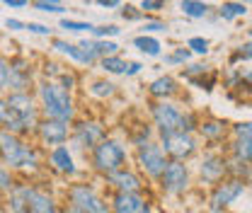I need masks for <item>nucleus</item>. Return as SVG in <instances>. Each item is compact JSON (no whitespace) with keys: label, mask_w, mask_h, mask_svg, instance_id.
I'll return each instance as SVG.
<instances>
[{"label":"nucleus","mask_w":252,"mask_h":213,"mask_svg":"<svg viewBox=\"0 0 252 213\" xmlns=\"http://www.w3.org/2000/svg\"><path fill=\"white\" fill-rule=\"evenodd\" d=\"M148 119L158 136L175 133V131L196 133L201 114L191 107H182L180 102H148Z\"/></svg>","instance_id":"2"},{"label":"nucleus","mask_w":252,"mask_h":213,"mask_svg":"<svg viewBox=\"0 0 252 213\" xmlns=\"http://www.w3.org/2000/svg\"><path fill=\"white\" fill-rule=\"evenodd\" d=\"M56 83L61 85L63 90H68V92H73V94H75V90L80 88V75H78L73 68H65V70H63V75L56 80Z\"/></svg>","instance_id":"42"},{"label":"nucleus","mask_w":252,"mask_h":213,"mask_svg":"<svg viewBox=\"0 0 252 213\" xmlns=\"http://www.w3.org/2000/svg\"><path fill=\"white\" fill-rule=\"evenodd\" d=\"M180 10H182V15L189 17V20H204V17L211 15L214 7H211L206 0H180Z\"/></svg>","instance_id":"28"},{"label":"nucleus","mask_w":252,"mask_h":213,"mask_svg":"<svg viewBox=\"0 0 252 213\" xmlns=\"http://www.w3.org/2000/svg\"><path fill=\"white\" fill-rule=\"evenodd\" d=\"M248 61H252V39L243 41L240 46L233 49V54H230V59H228V65L238 68L240 63H248Z\"/></svg>","instance_id":"36"},{"label":"nucleus","mask_w":252,"mask_h":213,"mask_svg":"<svg viewBox=\"0 0 252 213\" xmlns=\"http://www.w3.org/2000/svg\"><path fill=\"white\" fill-rule=\"evenodd\" d=\"M245 191H248V184L243 182V180L225 177L223 182L211 186L209 199H206V209H209V213H225L238 199L245 196Z\"/></svg>","instance_id":"14"},{"label":"nucleus","mask_w":252,"mask_h":213,"mask_svg":"<svg viewBox=\"0 0 252 213\" xmlns=\"http://www.w3.org/2000/svg\"><path fill=\"white\" fill-rule=\"evenodd\" d=\"M122 34V27L119 25H114V22H104V25H94V30H93V39H117Z\"/></svg>","instance_id":"41"},{"label":"nucleus","mask_w":252,"mask_h":213,"mask_svg":"<svg viewBox=\"0 0 252 213\" xmlns=\"http://www.w3.org/2000/svg\"><path fill=\"white\" fill-rule=\"evenodd\" d=\"M5 99L10 107V119L2 131H10L22 138H32L36 123L41 122V112H39L34 92H5Z\"/></svg>","instance_id":"5"},{"label":"nucleus","mask_w":252,"mask_h":213,"mask_svg":"<svg viewBox=\"0 0 252 213\" xmlns=\"http://www.w3.org/2000/svg\"><path fill=\"white\" fill-rule=\"evenodd\" d=\"M5 30H10V31H27V22H25V20H17V17H7V20H5Z\"/></svg>","instance_id":"48"},{"label":"nucleus","mask_w":252,"mask_h":213,"mask_svg":"<svg viewBox=\"0 0 252 213\" xmlns=\"http://www.w3.org/2000/svg\"><path fill=\"white\" fill-rule=\"evenodd\" d=\"M7 119H10V107H7V99H5V94H0V128H5Z\"/></svg>","instance_id":"50"},{"label":"nucleus","mask_w":252,"mask_h":213,"mask_svg":"<svg viewBox=\"0 0 252 213\" xmlns=\"http://www.w3.org/2000/svg\"><path fill=\"white\" fill-rule=\"evenodd\" d=\"M228 177H235V180H243L245 184H252V165L228 157Z\"/></svg>","instance_id":"33"},{"label":"nucleus","mask_w":252,"mask_h":213,"mask_svg":"<svg viewBox=\"0 0 252 213\" xmlns=\"http://www.w3.org/2000/svg\"><path fill=\"white\" fill-rule=\"evenodd\" d=\"M102 184L107 186V191L109 194H143V191H151V184L148 180L133 167V165H126L122 170H117V172H112V175H107Z\"/></svg>","instance_id":"16"},{"label":"nucleus","mask_w":252,"mask_h":213,"mask_svg":"<svg viewBox=\"0 0 252 213\" xmlns=\"http://www.w3.org/2000/svg\"><path fill=\"white\" fill-rule=\"evenodd\" d=\"M160 31H167V22H162V20H158V17H146L143 20V25H141V34H151V36H156Z\"/></svg>","instance_id":"43"},{"label":"nucleus","mask_w":252,"mask_h":213,"mask_svg":"<svg viewBox=\"0 0 252 213\" xmlns=\"http://www.w3.org/2000/svg\"><path fill=\"white\" fill-rule=\"evenodd\" d=\"M185 46H187L194 56H201V59L211 54V41H209L206 36H189Z\"/></svg>","instance_id":"39"},{"label":"nucleus","mask_w":252,"mask_h":213,"mask_svg":"<svg viewBox=\"0 0 252 213\" xmlns=\"http://www.w3.org/2000/svg\"><path fill=\"white\" fill-rule=\"evenodd\" d=\"M223 151L228 152V157L240 160L252 165V126L250 122H238L230 126V138L225 143Z\"/></svg>","instance_id":"20"},{"label":"nucleus","mask_w":252,"mask_h":213,"mask_svg":"<svg viewBox=\"0 0 252 213\" xmlns=\"http://www.w3.org/2000/svg\"><path fill=\"white\" fill-rule=\"evenodd\" d=\"M122 138L128 143V148L133 151V148H141V146L156 141L158 133H156V128H153V123H151V119L143 117L138 122H131L128 126H124V136Z\"/></svg>","instance_id":"23"},{"label":"nucleus","mask_w":252,"mask_h":213,"mask_svg":"<svg viewBox=\"0 0 252 213\" xmlns=\"http://www.w3.org/2000/svg\"><path fill=\"white\" fill-rule=\"evenodd\" d=\"M2 5H7V7H12V10H22V7L30 5V0H2Z\"/></svg>","instance_id":"52"},{"label":"nucleus","mask_w":252,"mask_h":213,"mask_svg":"<svg viewBox=\"0 0 252 213\" xmlns=\"http://www.w3.org/2000/svg\"><path fill=\"white\" fill-rule=\"evenodd\" d=\"M248 39H252V27H250V30H248Z\"/></svg>","instance_id":"56"},{"label":"nucleus","mask_w":252,"mask_h":213,"mask_svg":"<svg viewBox=\"0 0 252 213\" xmlns=\"http://www.w3.org/2000/svg\"><path fill=\"white\" fill-rule=\"evenodd\" d=\"M30 2H44V5H63V0H30Z\"/></svg>","instance_id":"54"},{"label":"nucleus","mask_w":252,"mask_h":213,"mask_svg":"<svg viewBox=\"0 0 252 213\" xmlns=\"http://www.w3.org/2000/svg\"><path fill=\"white\" fill-rule=\"evenodd\" d=\"M243 83H248L252 88V68H248V70H243Z\"/></svg>","instance_id":"53"},{"label":"nucleus","mask_w":252,"mask_h":213,"mask_svg":"<svg viewBox=\"0 0 252 213\" xmlns=\"http://www.w3.org/2000/svg\"><path fill=\"white\" fill-rule=\"evenodd\" d=\"M158 143L165 151L167 160H175V162H191V160H196V155L204 148L199 136L187 133V131H175V133L158 136Z\"/></svg>","instance_id":"11"},{"label":"nucleus","mask_w":252,"mask_h":213,"mask_svg":"<svg viewBox=\"0 0 252 213\" xmlns=\"http://www.w3.org/2000/svg\"><path fill=\"white\" fill-rule=\"evenodd\" d=\"M248 12H250V10H248L245 2H240V0H228V2H220V7L216 10V17L223 20V22H233V20L245 17Z\"/></svg>","instance_id":"27"},{"label":"nucleus","mask_w":252,"mask_h":213,"mask_svg":"<svg viewBox=\"0 0 252 213\" xmlns=\"http://www.w3.org/2000/svg\"><path fill=\"white\" fill-rule=\"evenodd\" d=\"M240 2H245V5H250V2H252V0H240Z\"/></svg>","instance_id":"57"},{"label":"nucleus","mask_w":252,"mask_h":213,"mask_svg":"<svg viewBox=\"0 0 252 213\" xmlns=\"http://www.w3.org/2000/svg\"><path fill=\"white\" fill-rule=\"evenodd\" d=\"M93 2L99 5V7H104V10H117V7L124 5V0H93Z\"/></svg>","instance_id":"51"},{"label":"nucleus","mask_w":252,"mask_h":213,"mask_svg":"<svg viewBox=\"0 0 252 213\" xmlns=\"http://www.w3.org/2000/svg\"><path fill=\"white\" fill-rule=\"evenodd\" d=\"M61 201L65 209H75L80 213H109V199L102 194L94 180L83 177L63 186Z\"/></svg>","instance_id":"6"},{"label":"nucleus","mask_w":252,"mask_h":213,"mask_svg":"<svg viewBox=\"0 0 252 213\" xmlns=\"http://www.w3.org/2000/svg\"><path fill=\"white\" fill-rule=\"evenodd\" d=\"M196 136L201 141L204 148H225L228 138H230V123L219 117H204L196 128Z\"/></svg>","instance_id":"21"},{"label":"nucleus","mask_w":252,"mask_h":213,"mask_svg":"<svg viewBox=\"0 0 252 213\" xmlns=\"http://www.w3.org/2000/svg\"><path fill=\"white\" fill-rule=\"evenodd\" d=\"M220 2H228V0H220Z\"/></svg>","instance_id":"59"},{"label":"nucleus","mask_w":252,"mask_h":213,"mask_svg":"<svg viewBox=\"0 0 252 213\" xmlns=\"http://www.w3.org/2000/svg\"><path fill=\"white\" fill-rule=\"evenodd\" d=\"M228 177V152L223 148H204L196 155L194 182L199 186H216Z\"/></svg>","instance_id":"8"},{"label":"nucleus","mask_w":252,"mask_h":213,"mask_svg":"<svg viewBox=\"0 0 252 213\" xmlns=\"http://www.w3.org/2000/svg\"><path fill=\"white\" fill-rule=\"evenodd\" d=\"M250 126H252V119H250Z\"/></svg>","instance_id":"60"},{"label":"nucleus","mask_w":252,"mask_h":213,"mask_svg":"<svg viewBox=\"0 0 252 213\" xmlns=\"http://www.w3.org/2000/svg\"><path fill=\"white\" fill-rule=\"evenodd\" d=\"M34 97L39 104V112L44 119H56V122L73 123L78 114V102L73 97V92L63 90L59 83L51 80H36L34 85Z\"/></svg>","instance_id":"3"},{"label":"nucleus","mask_w":252,"mask_h":213,"mask_svg":"<svg viewBox=\"0 0 252 213\" xmlns=\"http://www.w3.org/2000/svg\"><path fill=\"white\" fill-rule=\"evenodd\" d=\"M85 90L88 94L97 99V102H109V99H114L122 88L112 80V78H107V75H102V78H93V80H88V85H85Z\"/></svg>","instance_id":"24"},{"label":"nucleus","mask_w":252,"mask_h":213,"mask_svg":"<svg viewBox=\"0 0 252 213\" xmlns=\"http://www.w3.org/2000/svg\"><path fill=\"white\" fill-rule=\"evenodd\" d=\"M138 7L146 12V15H153V12H162L165 10V0H141Z\"/></svg>","instance_id":"45"},{"label":"nucleus","mask_w":252,"mask_h":213,"mask_svg":"<svg viewBox=\"0 0 252 213\" xmlns=\"http://www.w3.org/2000/svg\"><path fill=\"white\" fill-rule=\"evenodd\" d=\"M65 213H80V211H75V209H65Z\"/></svg>","instance_id":"55"},{"label":"nucleus","mask_w":252,"mask_h":213,"mask_svg":"<svg viewBox=\"0 0 252 213\" xmlns=\"http://www.w3.org/2000/svg\"><path fill=\"white\" fill-rule=\"evenodd\" d=\"M141 73H143V63L141 61H128L124 78H136V75H141Z\"/></svg>","instance_id":"49"},{"label":"nucleus","mask_w":252,"mask_h":213,"mask_svg":"<svg viewBox=\"0 0 252 213\" xmlns=\"http://www.w3.org/2000/svg\"><path fill=\"white\" fill-rule=\"evenodd\" d=\"M167 155L165 151L160 148V143L156 141H151V143H146V146H141V148H133L131 151V165L148 180V184H156L160 180V175L165 172V167H167Z\"/></svg>","instance_id":"10"},{"label":"nucleus","mask_w":252,"mask_h":213,"mask_svg":"<svg viewBox=\"0 0 252 213\" xmlns=\"http://www.w3.org/2000/svg\"><path fill=\"white\" fill-rule=\"evenodd\" d=\"M214 65L206 61H189L182 70H180V80H191V78H199V75H206L211 73Z\"/></svg>","instance_id":"34"},{"label":"nucleus","mask_w":252,"mask_h":213,"mask_svg":"<svg viewBox=\"0 0 252 213\" xmlns=\"http://www.w3.org/2000/svg\"><path fill=\"white\" fill-rule=\"evenodd\" d=\"M5 209H7V213H27V199L22 191V182L5 196Z\"/></svg>","instance_id":"30"},{"label":"nucleus","mask_w":252,"mask_h":213,"mask_svg":"<svg viewBox=\"0 0 252 213\" xmlns=\"http://www.w3.org/2000/svg\"><path fill=\"white\" fill-rule=\"evenodd\" d=\"M44 167H46V170H51L56 177H61V180H65V182H75V180L88 177V172L80 167L78 155L73 152L70 146H59V148L46 151Z\"/></svg>","instance_id":"12"},{"label":"nucleus","mask_w":252,"mask_h":213,"mask_svg":"<svg viewBox=\"0 0 252 213\" xmlns=\"http://www.w3.org/2000/svg\"><path fill=\"white\" fill-rule=\"evenodd\" d=\"M117 15H119L124 22H143V20H146V12H143L138 5H128V2L117 10Z\"/></svg>","instance_id":"40"},{"label":"nucleus","mask_w":252,"mask_h":213,"mask_svg":"<svg viewBox=\"0 0 252 213\" xmlns=\"http://www.w3.org/2000/svg\"><path fill=\"white\" fill-rule=\"evenodd\" d=\"M126 65H128V59L124 54H117V56H107V59H99L94 68H99L107 78H124Z\"/></svg>","instance_id":"26"},{"label":"nucleus","mask_w":252,"mask_h":213,"mask_svg":"<svg viewBox=\"0 0 252 213\" xmlns=\"http://www.w3.org/2000/svg\"><path fill=\"white\" fill-rule=\"evenodd\" d=\"M44 157L46 151L34 138H22L0 128V162L15 175H34L44 170Z\"/></svg>","instance_id":"1"},{"label":"nucleus","mask_w":252,"mask_h":213,"mask_svg":"<svg viewBox=\"0 0 252 213\" xmlns=\"http://www.w3.org/2000/svg\"><path fill=\"white\" fill-rule=\"evenodd\" d=\"M22 191L27 199V213H65L61 199H56L49 189L32 182H22Z\"/></svg>","instance_id":"19"},{"label":"nucleus","mask_w":252,"mask_h":213,"mask_svg":"<svg viewBox=\"0 0 252 213\" xmlns=\"http://www.w3.org/2000/svg\"><path fill=\"white\" fill-rule=\"evenodd\" d=\"M85 2H93V0H85Z\"/></svg>","instance_id":"58"},{"label":"nucleus","mask_w":252,"mask_h":213,"mask_svg":"<svg viewBox=\"0 0 252 213\" xmlns=\"http://www.w3.org/2000/svg\"><path fill=\"white\" fill-rule=\"evenodd\" d=\"M219 80L220 75L216 70H211V73H206V75H199V78H191V80H185L189 88H194V90H201V92H214V88H219Z\"/></svg>","instance_id":"32"},{"label":"nucleus","mask_w":252,"mask_h":213,"mask_svg":"<svg viewBox=\"0 0 252 213\" xmlns=\"http://www.w3.org/2000/svg\"><path fill=\"white\" fill-rule=\"evenodd\" d=\"M59 27L68 34H93L94 25L93 22H85V20H73V17H61Z\"/></svg>","instance_id":"35"},{"label":"nucleus","mask_w":252,"mask_h":213,"mask_svg":"<svg viewBox=\"0 0 252 213\" xmlns=\"http://www.w3.org/2000/svg\"><path fill=\"white\" fill-rule=\"evenodd\" d=\"M32 7L36 12H44V15H65V5H44V2H32Z\"/></svg>","instance_id":"44"},{"label":"nucleus","mask_w":252,"mask_h":213,"mask_svg":"<svg viewBox=\"0 0 252 213\" xmlns=\"http://www.w3.org/2000/svg\"><path fill=\"white\" fill-rule=\"evenodd\" d=\"M20 184V180H17V175L10 170V167H5L2 162H0V194L2 196H7L15 186Z\"/></svg>","instance_id":"38"},{"label":"nucleus","mask_w":252,"mask_h":213,"mask_svg":"<svg viewBox=\"0 0 252 213\" xmlns=\"http://www.w3.org/2000/svg\"><path fill=\"white\" fill-rule=\"evenodd\" d=\"M7 75H10V63L0 54V94L7 92Z\"/></svg>","instance_id":"46"},{"label":"nucleus","mask_w":252,"mask_h":213,"mask_svg":"<svg viewBox=\"0 0 252 213\" xmlns=\"http://www.w3.org/2000/svg\"><path fill=\"white\" fill-rule=\"evenodd\" d=\"M158 194L167 196V199H182L187 196L194 186V170L189 162H175L170 160L165 172L160 175V180L156 182Z\"/></svg>","instance_id":"9"},{"label":"nucleus","mask_w":252,"mask_h":213,"mask_svg":"<svg viewBox=\"0 0 252 213\" xmlns=\"http://www.w3.org/2000/svg\"><path fill=\"white\" fill-rule=\"evenodd\" d=\"M32 138L44 151H51V148H59V146H68V141H70V123L56 122V119H44L41 117V122L36 123Z\"/></svg>","instance_id":"18"},{"label":"nucleus","mask_w":252,"mask_h":213,"mask_svg":"<svg viewBox=\"0 0 252 213\" xmlns=\"http://www.w3.org/2000/svg\"><path fill=\"white\" fill-rule=\"evenodd\" d=\"M63 70H65V65H63L61 61L46 59V61H41V65H39V80H51V83H56L63 75Z\"/></svg>","instance_id":"31"},{"label":"nucleus","mask_w":252,"mask_h":213,"mask_svg":"<svg viewBox=\"0 0 252 213\" xmlns=\"http://www.w3.org/2000/svg\"><path fill=\"white\" fill-rule=\"evenodd\" d=\"M107 136H112V133H109V126H107L104 119H99V117H78L75 122L70 123L68 146L73 148L75 155L88 157Z\"/></svg>","instance_id":"7"},{"label":"nucleus","mask_w":252,"mask_h":213,"mask_svg":"<svg viewBox=\"0 0 252 213\" xmlns=\"http://www.w3.org/2000/svg\"><path fill=\"white\" fill-rule=\"evenodd\" d=\"M160 59H162V63H165L167 68H185V65L194 59V54L189 51L187 46H175V49H170L167 54H162Z\"/></svg>","instance_id":"29"},{"label":"nucleus","mask_w":252,"mask_h":213,"mask_svg":"<svg viewBox=\"0 0 252 213\" xmlns=\"http://www.w3.org/2000/svg\"><path fill=\"white\" fill-rule=\"evenodd\" d=\"M107 199H109V213H160L158 201L151 191H143V194H117V191L109 194L107 191Z\"/></svg>","instance_id":"17"},{"label":"nucleus","mask_w":252,"mask_h":213,"mask_svg":"<svg viewBox=\"0 0 252 213\" xmlns=\"http://www.w3.org/2000/svg\"><path fill=\"white\" fill-rule=\"evenodd\" d=\"M146 94L151 97V102H177L182 97V80L172 73L156 75L146 85Z\"/></svg>","instance_id":"22"},{"label":"nucleus","mask_w":252,"mask_h":213,"mask_svg":"<svg viewBox=\"0 0 252 213\" xmlns=\"http://www.w3.org/2000/svg\"><path fill=\"white\" fill-rule=\"evenodd\" d=\"M94 54H97V61H99V59L122 54V46L114 39H94Z\"/></svg>","instance_id":"37"},{"label":"nucleus","mask_w":252,"mask_h":213,"mask_svg":"<svg viewBox=\"0 0 252 213\" xmlns=\"http://www.w3.org/2000/svg\"><path fill=\"white\" fill-rule=\"evenodd\" d=\"M88 172H93L97 180H104L107 175L131 165V148L122 136H107L88 157Z\"/></svg>","instance_id":"4"},{"label":"nucleus","mask_w":252,"mask_h":213,"mask_svg":"<svg viewBox=\"0 0 252 213\" xmlns=\"http://www.w3.org/2000/svg\"><path fill=\"white\" fill-rule=\"evenodd\" d=\"M51 51L59 56L73 61L80 68H94L97 65V54H94V39H80V41H68L63 36H51Z\"/></svg>","instance_id":"13"},{"label":"nucleus","mask_w":252,"mask_h":213,"mask_svg":"<svg viewBox=\"0 0 252 213\" xmlns=\"http://www.w3.org/2000/svg\"><path fill=\"white\" fill-rule=\"evenodd\" d=\"M27 31L36 34V36H54V30L49 25H41V22H27Z\"/></svg>","instance_id":"47"},{"label":"nucleus","mask_w":252,"mask_h":213,"mask_svg":"<svg viewBox=\"0 0 252 213\" xmlns=\"http://www.w3.org/2000/svg\"><path fill=\"white\" fill-rule=\"evenodd\" d=\"M131 46H133L141 56H146V59H160V56H162V44H160V39H158V36H151V34H136V36L131 39Z\"/></svg>","instance_id":"25"},{"label":"nucleus","mask_w":252,"mask_h":213,"mask_svg":"<svg viewBox=\"0 0 252 213\" xmlns=\"http://www.w3.org/2000/svg\"><path fill=\"white\" fill-rule=\"evenodd\" d=\"M10 63V75H7V92H34V85L39 80V68L30 61V56L17 54Z\"/></svg>","instance_id":"15"}]
</instances>
